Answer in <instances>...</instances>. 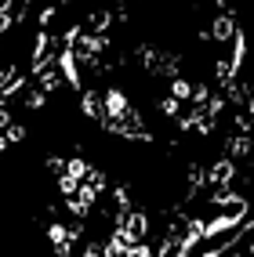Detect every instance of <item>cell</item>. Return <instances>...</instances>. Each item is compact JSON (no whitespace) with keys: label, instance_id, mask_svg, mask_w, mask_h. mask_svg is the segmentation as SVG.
<instances>
[{"label":"cell","instance_id":"obj_12","mask_svg":"<svg viewBox=\"0 0 254 257\" xmlns=\"http://www.w3.org/2000/svg\"><path fill=\"white\" fill-rule=\"evenodd\" d=\"M58 188H62V196L69 199V196H76V188H80V181H73L69 174H62V178H58Z\"/></svg>","mask_w":254,"mask_h":257},{"label":"cell","instance_id":"obj_10","mask_svg":"<svg viewBox=\"0 0 254 257\" xmlns=\"http://www.w3.org/2000/svg\"><path fill=\"white\" fill-rule=\"evenodd\" d=\"M102 257H127V243H124V239H109V243L106 246H102Z\"/></svg>","mask_w":254,"mask_h":257},{"label":"cell","instance_id":"obj_11","mask_svg":"<svg viewBox=\"0 0 254 257\" xmlns=\"http://www.w3.org/2000/svg\"><path fill=\"white\" fill-rule=\"evenodd\" d=\"M193 94V87H189V80H182V76H175L171 80V98H189Z\"/></svg>","mask_w":254,"mask_h":257},{"label":"cell","instance_id":"obj_21","mask_svg":"<svg viewBox=\"0 0 254 257\" xmlns=\"http://www.w3.org/2000/svg\"><path fill=\"white\" fill-rule=\"evenodd\" d=\"M8 149V138H4V134H0V152H4Z\"/></svg>","mask_w":254,"mask_h":257},{"label":"cell","instance_id":"obj_14","mask_svg":"<svg viewBox=\"0 0 254 257\" xmlns=\"http://www.w3.org/2000/svg\"><path fill=\"white\" fill-rule=\"evenodd\" d=\"M127 257H156V253H152L149 243H134V246H127Z\"/></svg>","mask_w":254,"mask_h":257},{"label":"cell","instance_id":"obj_4","mask_svg":"<svg viewBox=\"0 0 254 257\" xmlns=\"http://www.w3.org/2000/svg\"><path fill=\"white\" fill-rule=\"evenodd\" d=\"M58 69L65 73L69 87H80V69H76V58H73V51H69V47H62V51H58Z\"/></svg>","mask_w":254,"mask_h":257},{"label":"cell","instance_id":"obj_5","mask_svg":"<svg viewBox=\"0 0 254 257\" xmlns=\"http://www.w3.org/2000/svg\"><path fill=\"white\" fill-rule=\"evenodd\" d=\"M80 105H83V116H91V119H102V116H106V109H102V94H95V91H83Z\"/></svg>","mask_w":254,"mask_h":257},{"label":"cell","instance_id":"obj_6","mask_svg":"<svg viewBox=\"0 0 254 257\" xmlns=\"http://www.w3.org/2000/svg\"><path fill=\"white\" fill-rule=\"evenodd\" d=\"M232 15H218V19L211 22V37L214 40H232Z\"/></svg>","mask_w":254,"mask_h":257},{"label":"cell","instance_id":"obj_20","mask_svg":"<svg viewBox=\"0 0 254 257\" xmlns=\"http://www.w3.org/2000/svg\"><path fill=\"white\" fill-rule=\"evenodd\" d=\"M11 22H15L11 15H0V33H8V29H11Z\"/></svg>","mask_w":254,"mask_h":257},{"label":"cell","instance_id":"obj_16","mask_svg":"<svg viewBox=\"0 0 254 257\" xmlns=\"http://www.w3.org/2000/svg\"><path fill=\"white\" fill-rule=\"evenodd\" d=\"M26 105H29V109H44V105H47V94H44V91H33V94L26 98Z\"/></svg>","mask_w":254,"mask_h":257},{"label":"cell","instance_id":"obj_7","mask_svg":"<svg viewBox=\"0 0 254 257\" xmlns=\"http://www.w3.org/2000/svg\"><path fill=\"white\" fill-rule=\"evenodd\" d=\"M232 76H236V69H232V62H225V58H218V62H214V80L222 83V87H229V83H232Z\"/></svg>","mask_w":254,"mask_h":257},{"label":"cell","instance_id":"obj_17","mask_svg":"<svg viewBox=\"0 0 254 257\" xmlns=\"http://www.w3.org/2000/svg\"><path fill=\"white\" fill-rule=\"evenodd\" d=\"M102 246H106V243H98V239L88 243V246H83V257H102Z\"/></svg>","mask_w":254,"mask_h":257},{"label":"cell","instance_id":"obj_2","mask_svg":"<svg viewBox=\"0 0 254 257\" xmlns=\"http://www.w3.org/2000/svg\"><path fill=\"white\" fill-rule=\"evenodd\" d=\"M243 214H247V203H243V207H236L232 214H222L214 221H203V239H214V235H222L225 228H236L243 221Z\"/></svg>","mask_w":254,"mask_h":257},{"label":"cell","instance_id":"obj_1","mask_svg":"<svg viewBox=\"0 0 254 257\" xmlns=\"http://www.w3.org/2000/svg\"><path fill=\"white\" fill-rule=\"evenodd\" d=\"M102 109H106L109 119H124L131 112V101L120 87H106V94H102Z\"/></svg>","mask_w":254,"mask_h":257},{"label":"cell","instance_id":"obj_8","mask_svg":"<svg viewBox=\"0 0 254 257\" xmlns=\"http://www.w3.org/2000/svg\"><path fill=\"white\" fill-rule=\"evenodd\" d=\"M88 170H91V167H88V163H83L80 156H73L69 163H65V174H69L73 181H83V178H88Z\"/></svg>","mask_w":254,"mask_h":257},{"label":"cell","instance_id":"obj_19","mask_svg":"<svg viewBox=\"0 0 254 257\" xmlns=\"http://www.w3.org/2000/svg\"><path fill=\"white\" fill-rule=\"evenodd\" d=\"M51 19H55V8H44V11H40V26H47Z\"/></svg>","mask_w":254,"mask_h":257},{"label":"cell","instance_id":"obj_9","mask_svg":"<svg viewBox=\"0 0 254 257\" xmlns=\"http://www.w3.org/2000/svg\"><path fill=\"white\" fill-rule=\"evenodd\" d=\"M247 152H250V138H247V134H240V138H232V142H229V160L247 156Z\"/></svg>","mask_w":254,"mask_h":257},{"label":"cell","instance_id":"obj_22","mask_svg":"<svg viewBox=\"0 0 254 257\" xmlns=\"http://www.w3.org/2000/svg\"><path fill=\"white\" fill-rule=\"evenodd\" d=\"M247 253H250V257H254V239H250V246H247Z\"/></svg>","mask_w":254,"mask_h":257},{"label":"cell","instance_id":"obj_13","mask_svg":"<svg viewBox=\"0 0 254 257\" xmlns=\"http://www.w3.org/2000/svg\"><path fill=\"white\" fill-rule=\"evenodd\" d=\"M40 91H44V94H47V91H58V73L44 69V76H40Z\"/></svg>","mask_w":254,"mask_h":257},{"label":"cell","instance_id":"obj_15","mask_svg":"<svg viewBox=\"0 0 254 257\" xmlns=\"http://www.w3.org/2000/svg\"><path fill=\"white\" fill-rule=\"evenodd\" d=\"M4 131H8V134H4L8 142H22V138H26V127H22V123H8Z\"/></svg>","mask_w":254,"mask_h":257},{"label":"cell","instance_id":"obj_18","mask_svg":"<svg viewBox=\"0 0 254 257\" xmlns=\"http://www.w3.org/2000/svg\"><path fill=\"white\" fill-rule=\"evenodd\" d=\"M160 109H163L167 116H175V112H178V98H163V101H160Z\"/></svg>","mask_w":254,"mask_h":257},{"label":"cell","instance_id":"obj_3","mask_svg":"<svg viewBox=\"0 0 254 257\" xmlns=\"http://www.w3.org/2000/svg\"><path fill=\"white\" fill-rule=\"evenodd\" d=\"M232 178H236V163H232L229 156H225V160H218V163L207 170V174H203V181H207L211 188H225Z\"/></svg>","mask_w":254,"mask_h":257}]
</instances>
